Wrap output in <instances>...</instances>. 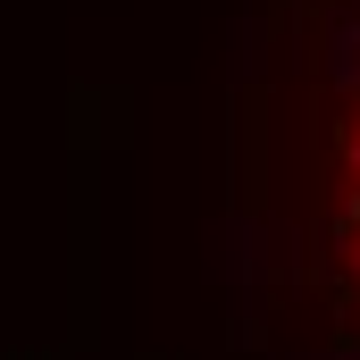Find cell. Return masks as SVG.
I'll use <instances>...</instances> for the list:
<instances>
[{
    "mask_svg": "<svg viewBox=\"0 0 360 360\" xmlns=\"http://www.w3.org/2000/svg\"><path fill=\"white\" fill-rule=\"evenodd\" d=\"M293 160H285V218L276 252L302 269L310 319L360 360V0H319L293 51Z\"/></svg>",
    "mask_w": 360,
    "mask_h": 360,
    "instance_id": "6da1fadb",
    "label": "cell"
}]
</instances>
